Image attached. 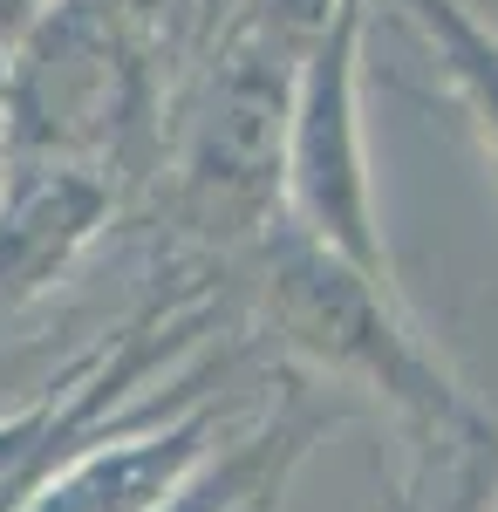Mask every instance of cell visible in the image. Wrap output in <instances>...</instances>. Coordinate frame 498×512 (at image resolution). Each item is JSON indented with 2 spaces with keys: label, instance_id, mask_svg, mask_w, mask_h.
Wrapping results in <instances>:
<instances>
[{
  "label": "cell",
  "instance_id": "cell-6",
  "mask_svg": "<svg viewBox=\"0 0 498 512\" xmlns=\"http://www.w3.org/2000/svg\"><path fill=\"white\" fill-rule=\"evenodd\" d=\"M396 7L423 28L437 76L451 82V96L471 110V123L485 130V144L498 151V35L464 0H396Z\"/></svg>",
  "mask_w": 498,
  "mask_h": 512
},
{
  "label": "cell",
  "instance_id": "cell-8",
  "mask_svg": "<svg viewBox=\"0 0 498 512\" xmlns=\"http://www.w3.org/2000/svg\"><path fill=\"white\" fill-rule=\"evenodd\" d=\"M335 7H342V0H246V14H239V21H253V28H267V35L307 48V41L335 21Z\"/></svg>",
  "mask_w": 498,
  "mask_h": 512
},
{
  "label": "cell",
  "instance_id": "cell-3",
  "mask_svg": "<svg viewBox=\"0 0 498 512\" xmlns=\"http://www.w3.org/2000/svg\"><path fill=\"white\" fill-rule=\"evenodd\" d=\"M369 0H342L335 21L301 48L294 110H287V164H280V219L335 253L342 267L389 280L376 212H369V164H362V103H355V48H362Z\"/></svg>",
  "mask_w": 498,
  "mask_h": 512
},
{
  "label": "cell",
  "instance_id": "cell-2",
  "mask_svg": "<svg viewBox=\"0 0 498 512\" xmlns=\"http://www.w3.org/2000/svg\"><path fill=\"white\" fill-rule=\"evenodd\" d=\"M301 48L253 21H232L226 48L198 82V103L178 144L171 212L205 246L260 239L280 219V164H287V110H294Z\"/></svg>",
  "mask_w": 498,
  "mask_h": 512
},
{
  "label": "cell",
  "instance_id": "cell-9",
  "mask_svg": "<svg viewBox=\"0 0 498 512\" xmlns=\"http://www.w3.org/2000/svg\"><path fill=\"white\" fill-rule=\"evenodd\" d=\"M280 485H287V478H267L260 492H246V499H239L232 512H280Z\"/></svg>",
  "mask_w": 498,
  "mask_h": 512
},
{
  "label": "cell",
  "instance_id": "cell-7",
  "mask_svg": "<svg viewBox=\"0 0 498 512\" xmlns=\"http://www.w3.org/2000/svg\"><path fill=\"white\" fill-rule=\"evenodd\" d=\"M301 444H307V424H294V417H260L239 444L212 451V458H205V465H198L157 512H232L246 492H260L267 478L294 472Z\"/></svg>",
  "mask_w": 498,
  "mask_h": 512
},
{
  "label": "cell",
  "instance_id": "cell-1",
  "mask_svg": "<svg viewBox=\"0 0 498 512\" xmlns=\"http://www.w3.org/2000/svg\"><path fill=\"white\" fill-rule=\"evenodd\" d=\"M260 280H267V321L294 342L301 355L342 369L355 383L389 396V410L403 417L410 444H444L471 437L492 417L444 376V362L410 335V321L396 315L389 280H369L342 267L335 253L307 246L287 219H273L260 233Z\"/></svg>",
  "mask_w": 498,
  "mask_h": 512
},
{
  "label": "cell",
  "instance_id": "cell-4",
  "mask_svg": "<svg viewBox=\"0 0 498 512\" xmlns=\"http://www.w3.org/2000/svg\"><path fill=\"white\" fill-rule=\"evenodd\" d=\"M103 219H110V178L96 164H0V321L35 308L76 267Z\"/></svg>",
  "mask_w": 498,
  "mask_h": 512
},
{
  "label": "cell",
  "instance_id": "cell-10",
  "mask_svg": "<svg viewBox=\"0 0 498 512\" xmlns=\"http://www.w3.org/2000/svg\"><path fill=\"white\" fill-rule=\"evenodd\" d=\"M0 164H7V144H0Z\"/></svg>",
  "mask_w": 498,
  "mask_h": 512
},
{
  "label": "cell",
  "instance_id": "cell-5",
  "mask_svg": "<svg viewBox=\"0 0 498 512\" xmlns=\"http://www.w3.org/2000/svg\"><path fill=\"white\" fill-rule=\"evenodd\" d=\"M253 424H260L253 410L198 403V410L178 417V424L110 437V444L69 458L62 472H48L35 492H28L21 512H157L226 437H246Z\"/></svg>",
  "mask_w": 498,
  "mask_h": 512
}]
</instances>
